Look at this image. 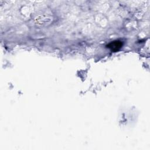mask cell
I'll return each mask as SVG.
<instances>
[{"label": "cell", "mask_w": 150, "mask_h": 150, "mask_svg": "<svg viewBox=\"0 0 150 150\" xmlns=\"http://www.w3.org/2000/svg\"><path fill=\"white\" fill-rule=\"evenodd\" d=\"M107 46L111 51L117 52L122 47V42L120 40H114V41L110 42Z\"/></svg>", "instance_id": "1"}]
</instances>
